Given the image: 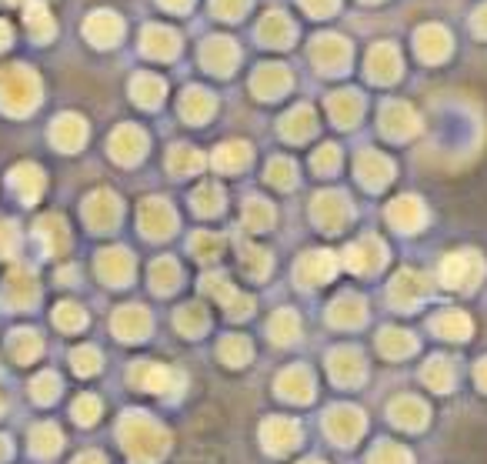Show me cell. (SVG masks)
Instances as JSON below:
<instances>
[{
  "instance_id": "cell-1",
  "label": "cell",
  "mask_w": 487,
  "mask_h": 464,
  "mask_svg": "<svg viewBox=\"0 0 487 464\" xmlns=\"http://www.w3.org/2000/svg\"><path fill=\"white\" fill-rule=\"evenodd\" d=\"M417 50H421L424 60H444L451 54V37L438 24L421 27V31H417Z\"/></svg>"
},
{
  "instance_id": "cell-18",
  "label": "cell",
  "mask_w": 487,
  "mask_h": 464,
  "mask_svg": "<svg viewBox=\"0 0 487 464\" xmlns=\"http://www.w3.org/2000/svg\"><path fill=\"white\" fill-rule=\"evenodd\" d=\"M74 464H104V458H100V454H81Z\"/></svg>"
},
{
  "instance_id": "cell-5",
  "label": "cell",
  "mask_w": 487,
  "mask_h": 464,
  "mask_svg": "<svg viewBox=\"0 0 487 464\" xmlns=\"http://www.w3.org/2000/svg\"><path fill=\"white\" fill-rule=\"evenodd\" d=\"M81 137H83L81 118H60V124L54 127V141L64 144V151H77Z\"/></svg>"
},
{
  "instance_id": "cell-7",
  "label": "cell",
  "mask_w": 487,
  "mask_h": 464,
  "mask_svg": "<svg viewBox=\"0 0 487 464\" xmlns=\"http://www.w3.org/2000/svg\"><path fill=\"white\" fill-rule=\"evenodd\" d=\"M11 351H13V357H17V364H27V361L40 351V341L34 337V331H13Z\"/></svg>"
},
{
  "instance_id": "cell-4",
  "label": "cell",
  "mask_w": 487,
  "mask_h": 464,
  "mask_svg": "<svg viewBox=\"0 0 487 464\" xmlns=\"http://www.w3.org/2000/svg\"><path fill=\"white\" fill-rule=\"evenodd\" d=\"M204 60H207V67L217 74H227L230 71V64L238 60V50L230 48V40L227 37H214L211 44H207V50H204Z\"/></svg>"
},
{
  "instance_id": "cell-19",
  "label": "cell",
  "mask_w": 487,
  "mask_h": 464,
  "mask_svg": "<svg viewBox=\"0 0 487 464\" xmlns=\"http://www.w3.org/2000/svg\"><path fill=\"white\" fill-rule=\"evenodd\" d=\"M11 454V444H7V438H0V458H7Z\"/></svg>"
},
{
  "instance_id": "cell-11",
  "label": "cell",
  "mask_w": 487,
  "mask_h": 464,
  "mask_svg": "<svg viewBox=\"0 0 487 464\" xmlns=\"http://www.w3.org/2000/svg\"><path fill=\"white\" fill-rule=\"evenodd\" d=\"M74 368H77V374H94L100 364H97V351H91V347H81V351H74Z\"/></svg>"
},
{
  "instance_id": "cell-2",
  "label": "cell",
  "mask_w": 487,
  "mask_h": 464,
  "mask_svg": "<svg viewBox=\"0 0 487 464\" xmlns=\"http://www.w3.org/2000/svg\"><path fill=\"white\" fill-rule=\"evenodd\" d=\"M370 77L374 81H394L397 77V67H401V57H397V50L387 48V44H380V48L370 50Z\"/></svg>"
},
{
  "instance_id": "cell-13",
  "label": "cell",
  "mask_w": 487,
  "mask_h": 464,
  "mask_svg": "<svg viewBox=\"0 0 487 464\" xmlns=\"http://www.w3.org/2000/svg\"><path fill=\"white\" fill-rule=\"evenodd\" d=\"M54 321H57L60 328H77V324L83 321V314L77 311V304H60L57 314H54Z\"/></svg>"
},
{
  "instance_id": "cell-12",
  "label": "cell",
  "mask_w": 487,
  "mask_h": 464,
  "mask_svg": "<svg viewBox=\"0 0 487 464\" xmlns=\"http://www.w3.org/2000/svg\"><path fill=\"white\" fill-rule=\"evenodd\" d=\"M97 398H81L77 405H74V417L81 421V425H91V421H97Z\"/></svg>"
},
{
  "instance_id": "cell-3",
  "label": "cell",
  "mask_w": 487,
  "mask_h": 464,
  "mask_svg": "<svg viewBox=\"0 0 487 464\" xmlns=\"http://www.w3.org/2000/svg\"><path fill=\"white\" fill-rule=\"evenodd\" d=\"M314 57L321 60V64H327V71H344L347 44L341 40V37H317Z\"/></svg>"
},
{
  "instance_id": "cell-17",
  "label": "cell",
  "mask_w": 487,
  "mask_h": 464,
  "mask_svg": "<svg viewBox=\"0 0 487 464\" xmlns=\"http://www.w3.org/2000/svg\"><path fill=\"white\" fill-rule=\"evenodd\" d=\"M474 27H477V34H487V7H481V11H477Z\"/></svg>"
},
{
  "instance_id": "cell-14",
  "label": "cell",
  "mask_w": 487,
  "mask_h": 464,
  "mask_svg": "<svg viewBox=\"0 0 487 464\" xmlns=\"http://www.w3.org/2000/svg\"><path fill=\"white\" fill-rule=\"evenodd\" d=\"M54 388H57V378H54V374H44V378L34 384V398L37 401H50V398H54Z\"/></svg>"
},
{
  "instance_id": "cell-9",
  "label": "cell",
  "mask_w": 487,
  "mask_h": 464,
  "mask_svg": "<svg viewBox=\"0 0 487 464\" xmlns=\"http://www.w3.org/2000/svg\"><path fill=\"white\" fill-rule=\"evenodd\" d=\"M87 31L94 34L97 44H110V40H114V37L120 34V24L114 21V17H108V13H104V17H97V21H94L91 27H87Z\"/></svg>"
},
{
  "instance_id": "cell-20",
  "label": "cell",
  "mask_w": 487,
  "mask_h": 464,
  "mask_svg": "<svg viewBox=\"0 0 487 464\" xmlns=\"http://www.w3.org/2000/svg\"><path fill=\"white\" fill-rule=\"evenodd\" d=\"M164 4H170V7H187L190 0H164Z\"/></svg>"
},
{
  "instance_id": "cell-10",
  "label": "cell",
  "mask_w": 487,
  "mask_h": 464,
  "mask_svg": "<svg viewBox=\"0 0 487 464\" xmlns=\"http://www.w3.org/2000/svg\"><path fill=\"white\" fill-rule=\"evenodd\" d=\"M184 110H187L194 120H201L207 110H211V101L204 97V91H190L187 97H184Z\"/></svg>"
},
{
  "instance_id": "cell-6",
  "label": "cell",
  "mask_w": 487,
  "mask_h": 464,
  "mask_svg": "<svg viewBox=\"0 0 487 464\" xmlns=\"http://www.w3.org/2000/svg\"><path fill=\"white\" fill-rule=\"evenodd\" d=\"M30 448L37 454H54L60 448V431L50 428V425H40V428L30 431Z\"/></svg>"
},
{
  "instance_id": "cell-16",
  "label": "cell",
  "mask_w": 487,
  "mask_h": 464,
  "mask_svg": "<svg viewBox=\"0 0 487 464\" xmlns=\"http://www.w3.org/2000/svg\"><path fill=\"white\" fill-rule=\"evenodd\" d=\"M304 7H308L314 17H324L327 11H334V7H337V0H304Z\"/></svg>"
},
{
  "instance_id": "cell-15",
  "label": "cell",
  "mask_w": 487,
  "mask_h": 464,
  "mask_svg": "<svg viewBox=\"0 0 487 464\" xmlns=\"http://www.w3.org/2000/svg\"><path fill=\"white\" fill-rule=\"evenodd\" d=\"M214 7L224 13V17H240V11L248 7V0H214Z\"/></svg>"
},
{
  "instance_id": "cell-8",
  "label": "cell",
  "mask_w": 487,
  "mask_h": 464,
  "mask_svg": "<svg viewBox=\"0 0 487 464\" xmlns=\"http://www.w3.org/2000/svg\"><path fill=\"white\" fill-rule=\"evenodd\" d=\"M261 34H264V40H267V44H281V48H284L287 40H291V24H287L281 13H271V17L264 21Z\"/></svg>"
}]
</instances>
